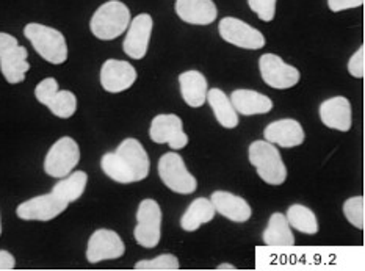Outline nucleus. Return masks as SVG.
<instances>
[{
  "instance_id": "1",
  "label": "nucleus",
  "mask_w": 365,
  "mask_h": 271,
  "mask_svg": "<svg viewBox=\"0 0 365 271\" xmlns=\"http://www.w3.org/2000/svg\"><path fill=\"white\" fill-rule=\"evenodd\" d=\"M101 168L115 182L132 183L148 178L150 163L141 143L135 138H125L115 153H107L102 157Z\"/></svg>"
},
{
  "instance_id": "2",
  "label": "nucleus",
  "mask_w": 365,
  "mask_h": 271,
  "mask_svg": "<svg viewBox=\"0 0 365 271\" xmlns=\"http://www.w3.org/2000/svg\"><path fill=\"white\" fill-rule=\"evenodd\" d=\"M130 24V10L120 0H110L101 5L93 14L91 34L102 41H112L121 36Z\"/></svg>"
},
{
  "instance_id": "3",
  "label": "nucleus",
  "mask_w": 365,
  "mask_h": 271,
  "mask_svg": "<svg viewBox=\"0 0 365 271\" xmlns=\"http://www.w3.org/2000/svg\"><path fill=\"white\" fill-rule=\"evenodd\" d=\"M24 35H26L43 60L52 63V65H63L68 60V44L65 35L57 29L31 22L24 29Z\"/></svg>"
},
{
  "instance_id": "4",
  "label": "nucleus",
  "mask_w": 365,
  "mask_h": 271,
  "mask_svg": "<svg viewBox=\"0 0 365 271\" xmlns=\"http://www.w3.org/2000/svg\"><path fill=\"white\" fill-rule=\"evenodd\" d=\"M248 153L250 162L262 180L268 185H282L287 179V168L282 162L281 153L273 143H268L267 140L254 141Z\"/></svg>"
},
{
  "instance_id": "5",
  "label": "nucleus",
  "mask_w": 365,
  "mask_h": 271,
  "mask_svg": "<svg viewBox=\"0 0 365 271\" xmlns=\"http://www.w3.org/2000/svg\"><path fill=\"white\" fill-rule=\"evenodd\" d=\"M27 57V49L18 43V39L0 31V73L8 83L16 85L26 81L30 69Z\"/></svg>"
},
{
  "instance_id": "6",
  "label": "nucleus",
  "mask_w": 365,
  "mask_h": 271,
  "mask_svg": "<svg viewBox=\"0 0 365 271\" xmlns=\"http://www.w3.org/2000/svg\"><path fill=\"white\" fill-rule=\"evenodd\" d=\"M81 162V148L71 137H63L52 145L44 158L47 176L63 179L74 171Z\"/></svg>"
},
{
  "instance_id": "7",
  "label": "nucleus",
  "mask_w": 365,
  "mask_h": 271,
  "mask_svg": "<svg viewBox=\"0 0 365 271\" xmlns=\"http://www.w3.org/2000/svg\"><path fill=\"white\" fill-rule=\"evenodd\" d=\"M158 176L174 193L190 195L196 191L197 182L193 174H190L187 166L178 153H168L158 160Z\"/></svg>"
},
{
  "instance_id": "8",
  "label": "nucleus",
  "mask_w": 365,
  "mask_h": 271,
  "mask_svg": "<svg viewBox=\"0 0 365 271\" xmlns=\"http://www.w3.org/2000/svg\"><path fill=\"white\" fill-rule=\"evenodd\" d=\"M138 225L133 229L135 240L143 248L153 250L160 242L162 235V210L154 199L140 203L137 212Z\"/></svg>"
},
{
  "instance_id": "9",
  "label": "nucleus",
  "mask_w": 365,
  "mask_h": 271,
  "mask_svg": "<svg viewBox=\"0 0 365 271\" xmlns=\"http://www.w3.org/2000/svg\"><path fill=\"white\" fill-rule=\"evenodd\" d=\"M260 76L274 90H289L299 82V71L287 65L276 53H264L259 60Z\"/></svg>"
},
{
  "instance_id": "10",
  "label": "nucleus",
  "mask_w": 365,
  "mask_h": 271,
  "mask_svg": "<svg viewBox=\"0 0 365 271\" xmlns=\"http://www.w3.org/2000/svg\"><path fill=\"white\" fill-rule=\"evenodd\" d=\"M68 205L69 203L63 201L61 198L51 191V193L31 198L29 201L19 204L16 209V215L26 221H51L65 212Z\"/></svg>"
},
{
  "instance_id": "11",
  "label": "nucleus",
  "mask_w": 365,
  "mask_h": 271,
  "mask_svg": "<svg viewBox=\"0 0 365 271\" xmlns=\"http://www.w3.org/2000/svg\"><path fill=\"white\" fill-rule=\"evenodd\" d=\"M220 35L226 43L242 49L259 51L265 46V38L257 29L237 18H223L220 21Z\"/></svg>"
},
{
  "instance_id": "12",
  "label": "nucleus",
  "mask_w": 365,
  "mask_h": 271,
  "mask_svg": "<svg viewBox=\"0 0 365 271\" xmlns=\"http://www.w3.org/2000/svg\"><path fill=\"white\" fill-rule=\"evenodd\" d=\"M150 140L158 145H170L179 150L188 145V137L184 132V123L178 115H158L150 123Z\"/></svg>"
},
{
  "instance_id": "13",
  "label": "nucleus",
  "mask_w": 365,
  "mask_h": 271,
  "mask_svg": "<svg viewBox=\"0 0 365 271\" xmlns=\"http://www.w3.org/2000/svg\"><path fill=\"white\" fill-rule=\"evenodd\" d=\"M125 246L115 230L98 229L90 237L88 248H86V259L90 264H99L104 260H115L124 256Z\"/></svg>"
},
{
  "instance_id": "14",
  "label": "nucleus",
  "mask_w": 365,
  "mask_h": 271,
  "mask_svg": "<svg viewBox=\"0 0 365 271\" xmlns=\"http://www.w3.org/2000/svg\"><path fill=\"white\" fill-rule=\"evenodd\" d=\"M154 21L149 14L143 13L133 18L127 27V35L123 43L124 52L133 60H141L148 52L149 39L153 35Z\"/></svg>"
},
{
  "instance_id": "15",
  "label": "nucleus",
  "mask_w": 365,
  "mask_h": 271,
  "mask_svg": "<svg viewBox=\"0 0 365 271\" xmlns=\"http://www.w3.org/2000/svg\"><path fill=\"white\" fill-rule=\"evenodd\" d=\"M137 81V71L123 60H107L101 68V85L108 93H123Z\"/></svg>"
},
{
  "instance_id": "16",
  "label": "nucleus",
  "mask_w": 365,
  "mask_h": 271,
  "mask_svg": "<svg viewBox=\"0 0 365 271\" xmlns=\"http://www.w3.org/2000/svg\"><path fill=\"white\" fill-rule=\"evenodd\" d=\"M264 137L268 143L281 148H295L303 145L306 133L297 119L287 118L268 124L264 131Z\"/></svg>"
},
{
  "instance_id": "17",
  "label": "nucleus",
  "mask_w": 365,
  "mask_h": 271,
  "mask_svg": "<svg viewBox=\"0 0 365 271\" xmlns=\"http://www.w3.org/2000/svg\"><path fill=\"white\" fill-rule=\"evenodd\" d=\"M320 119L322 123L340 132H348L351 129V103L344 96L331 98L322 102L320 106Z\"/></svg>"
},
{
  "instance_id": "18",
  "label": "nucleus",
  "mask_w": 365,
  "mask_h": 271,
  "mask_svg": "<svg viewBox=\"0 0 365 271\" xmlns=\"http://www.w3.org/2000/svg\"><path fill=\"white\" fill-rule=\"evenodd\" d=\"M176 13L192 26H209L215 22L218 8L213 0H176Z\"/></svg>"
},
{
  "instance_id": "19",
  "label": "nucleus",
  "mask_w": 365,
  "mask_h": 271,
  "mask_svg": "<svg viewBox=\"0 0 365 271\" xmlns=\"http://www.w3.org/2000/svg\"><path fill=\"white\" fill-rule=\"evenodd\" d=\"M210 203L215 207V212L234 223H245L251 218V205L243 198L229 193V191H215Z\"/></svg>"
},
{
  "instance_id": "20",
  "label": "nucleus",
  "mask_w": 365,
  "mask_h": 271,
  "mask_svg": "<svg viewBox=\"0 0 365 271\" xmlns=\"http://www.w3.org/2000/svg\"><path fill=\"white\" fill-rule=\"evenodd\" d=\"M231 102L239 115L254 116L272 111L273 102L268 96L252 90H235L231 94Z\"/></svg>"
},
{
  "instance_id": "21",
  "label": "nucleus",
  "mask_w": 365,
  "mask_h": 271,
  "mask_svg": "<svg viewBox=\"0 0 365 271\" xmlns=\"http://www.w3.org/2000/svg\"><path fill=\"white\" fill-rule=\"evenodd\" d=\"M180 94L187 106L197 108L202 107L207 99V78L200 71H187L179 76Z\"/></svg>"
},
{
  "instance_id": "22",
  "label": "nucleus",
  "mask_w": 365,
  "mask_h": 271,
  "mask_svg": "<svg viewBox=\"0 0 365 271\" xmlns=\"http://www.w3.org/2000/svg\"><path fill=\"white\" fill-rule=\"evenodd\" d=\"M215 207H213L209 199L197 198L188 205L185 213L182 215L180 227L187 230V232H195V230L200 229L201 225L210 223L215 218Z\"/></svg>"
},
{
  "instance_id": "23",
  "label": "nucleus",
  "mask_w": 365,
  "mask_h": 271,
  "mask_svg": "<svg viewBox=\"0 0 365 271\" xmlns=\"http://www.w3.org/2000/svg\"><path fill=\"white\" fill-rule=\"evenodd\" d=\"M207 101L215 113L217 121L225 127V129H234L239 126V113H237L231 99L223 90L213 88L207 91Z\"/></svg>"
},
{
  "instance_id": "24",
  "label": "nucleus",
  "mask_w": 365,
  "mask_h": 271,
  "mask_svg": "<svg viewBox=\"0 0 365 271\" xmlns=\"http://www.w3.org/2000/svg\"><path fill=\"white\" fill-rule=\"evenodd\" d=\"M264 243L268 246H293L295 237H293L292 227L287 218L282 213H273L268 220V226L264 230Z\"/></svg>"
},
{
  "instance_id": "25",
  "label": "nucleus",
  "mask_w": 365,
  "mask_h": 271,
  "mask_svg": "<svg viewBox=\"0 0 365 271\" xmlns=\"http://www.w3.org/2000/svg\"><path fill=\"white\" fill-rule=\"evenodd\" d=\"M88 183V176L83 171H76L68 174L66 178H63L60 182H57L52 188V193L61 198L66 203H74L78 198L83 195Z\"/></svg>"
},
{
  "instance_id": "26",
  "label": "nucleus",
  "mask_w": 365,
  "mask_h": 271,
  "mask_svg": "<svg viewBox=\"0 0 365 271\" xmlns=\"http://www.w3.org/2000/svg\"><path fill=\"white\" fill-rule=\"evenodd\" d=\"M285 218H287L290 227H295L299 232L307 235H315L319 232V220L315 213L303 204L290 205Z\"/></svg>"
},
{
  "instance_id": "27",
  "label": "nucleus",
  "mask_w": 365,
  "mask_h": 271,
  "mask_svg": "<svg viewBox=\"0 0 365 271\" xmlns=\"http://www.w3.org/2000/svg\"><path fill=\"white\" fill-rule=\"evenodd\" d=\"M43 106L49 108L52 113L61 118V119H68L76 113L77 110V98L74 93H71L68 90H55L47 96V99L43 102Z\"/></svg>"
},
{
  "instance_id": "28",
  "label": "nucleus",
  "mask_w": 365,
  "mask_h": 271,
  "mask_svg": "<svg viewBox=\"0 0 365 271\" xmlns=\"http://www.w3.org/2000/svg\"><path fill=\"white\" fill-rule=\"evenodd\" d=\"M364 198L362 196H354L350 198L348 201L344 204V213L346 220L351 223L354 227L364 229V223H365V215H364Z\"/></svg>"
},
{
  "instance_id": "29",
  "label": "nucleus",
  "mask_w": 365,
  "mask_h": 271,
  "mask_svg": "<svg viewBox=\"0 0 365 271\" xmlns=\"http://www.w3.org/2000/svg\"><path fill=\"white\" fill-rule=\"evenodd\" d=\"M179 259L173 254H162L153 260H140L135 265V270H179Z\"/></svg>"
},
{
  "instance_id": "30",
  "label": "nucleus",
  "mask_w": 365,
  "mask_h": 271,
  "mask_svg": "<svg viewBox=\"0 0 365 271\" xmlns=\"http://www.w3.org/2000/svg\"><path fill=\"white\" fill-rule=\"evenodd\" d=\"M248 5L259 16L260 21L269 22L274 19L276 0H248Z\"/></svg>"
},
{
  "instance_id": "31",
  "label": "nucleus",
  "mask_w": 365,
  "mask_h": 271,
  "mask_svg": "<svg viewBox=\"0 0 365 271\" xmlns=\"http://www.w3.org/2000/svg\"><path fill=\"white\" fill-rule=\"evenodd\" d=\"M348 71L356 78H362L365 74V47L361 46L358 52L353 53V57L348 61Z\"/></svg>"
},
{
  "instance_id": "32",
  "label": "nucleus",
  "mask_w": 365,
  "mask_h": 271,
  "mask_svg": "<svg viewBox=\"0 0 365 271\" xmlns=\"http://www.w3.org/2000/svg\"><path fill=\"white\" fill-rule=\"evenodd\" d=\"M364 5V0H328V6L331 11L339 13L351 8H359Z\"/></svg>"
},
{
  "instance_id": "33",
  "label": "nucleus",
  "mask_w": 365,
  "mask_h": 271,
  "mask_svg": "<svg viewBox=\"0 0 365 271\" xmlns=\"http://www.w3.org/2000/svg\"><path fill=\"white\" fill-rule=\"evenodd\" d=\"M16 268V259L11 252L5 250H0V271L5 270H14Z\"/></svg>"
},
{
  "instance_id": "34",
  "label": "nucleus",
  "mask_w": 365,
  "mask_h": 271,
  "mask_svg": "<svg viewBox=\"0 0 365 271\" xmlns=\"http://www.w3.org/2000/svg\"><path fill=\"white\" fill-rule=\"evenodd\" d=\"M218 270H227V271H235L237 268L231 264H223V265H218Z\"/></svg>"
},
{
  "instance_id": "35",
  "label": "nucleus",
  "mask_w": 365,
  "mask_h": 271,
  "mask_svg": "<svg viewBox=\"0 0 365 271\" xmlns=\"http://www.w3.org/2000/svg\"><path fill=\"white\" fill-rule=\"evenodd\" d=\"M0 235H2V221H0Z\"/></svg>"
}]
</instances>
